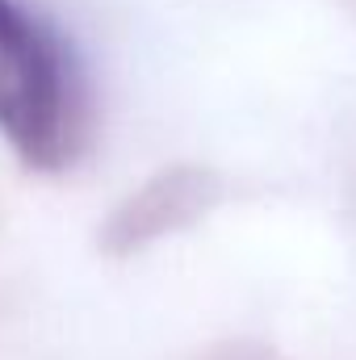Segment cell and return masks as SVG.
<instances>
[{"mask_svg":"<svg viewBox=\"0 0 356 360\" xmlns=\"http://www.w3.org/2000/svg\"><path fill=\"white\" fill-rule=\"evenodd\" d=\"M68 130L72 80L55 34L17 0H0V134L30 164H55Z\"/></svg>","mask_w":356,"mask_h":360,"instance_id":"obj_1","label":"cell"}]
</instances>
